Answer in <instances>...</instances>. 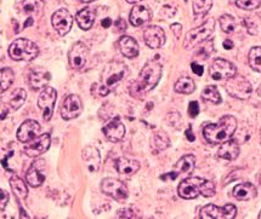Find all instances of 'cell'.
<instances>
[{"mask_svg":"<svg viewBox=\"0 0 261 219\" xmlns=\"http://www.w3.org/2000/svg\"><path fill=\"white\" fill-rule=\"evenodd\" d=\"M236 129H237V120L234 119V116L226 115L216 123L206 125L203 129V136L210 144H221L231 139Z\"/></svg>","mask_w":261,"mask_h":219,"instance_id":"obj_1","label":"cell"},{"mask_svg":"<svg viewBox=\"0 0 261 219\" xmlns=\"http://www.w3.org/2000/svg\"><path fill=\"white\" fill-rule=\"evenodd\" d=\"M162 66L157 61H149L145 65L142 71L140 72L138 80L133 84L132 95L140 96L146 92L153 90L161 80Z\"/></svg>","mask_w":261,"mask_h":219,"instance_id":"obj_2","label":"cell"},{"mask_svg":"<svg viewBox=\"0 0 261 219\" xmlns=\"http://www.w3.org/2000/svg\"><path fill=\"white\" fill-rule=\"evenodd\" d=\"M39 55V47L33 41L20 38L9 47V56L14 61H32Z\"/></svg>","mask_w":261,"mask_h":219,"instance_id":"obj_3","label":"cell"},{"mask_svg":"<svg viewBox=\"0 0 261 219\" xmlns=\"http://www.w3.org/2000/svg\"><path fill=\"white\" fill-rule=\"evenodd\" d=\"M214 29L215 21L213 20V18H209V20H206L205 23H203L202 26L190 30L189 33L186 34V39L184 41L185 49L191 50L197 45H199V44H202L203 41L208 40L209 38L213 36V33H214Z\"/></svg>","mask_w":261,"mask_h":219,"instance_id":"obj_4","label":"cell"},{"mask_svg":"<svg viewBox=\"0 0 261 219\" xmlns=\"http://www.w3.org/2000/svg\"><path fill=\"white\" fill-rule=\"evenodd\" d=\"M128 67L122 62H111L107 65L102 73V84L100 86L107 88L111 92V88L116 86L119 81L128 75Z\"/></svg>","mask_w":261,"mask_h":219,"instance_id":"obj_5","label":"cell"},{"mask_svg":"<svg viewBox=\"0 0 261 219\" xmlns=\"http://www.w3.org/2000/svg\"><path fill=\"white\" fill-rule=\"evenodd\" d=\"M226 91L232 97L238 98V100H247L251 95V84L247 80L246 78L241 77V75H233V77L228 78L225 84Z\"/></svg>","mask_w":261,"mask_h":219,"instance_id":"obj_6","label":"cell"},{"mask_svg":"<svg viewBox=\"0 0 261 219\" xmlns=\"http://www.w3.org/2000/svg\"><path fill=\"white\" fill-rule=\"evenodd\" d=\"M206 179L199 178V177H190V178L184 179L180 183L177 193L182 199L192 200L196 199L199 194H202Z\"/></svg>","mask_w":261,"mask_h":219,"instance_id":"obj_7","label":"cell"},{"mask_svg":"<svg viewBox=\"0 0 261 219\" xmlns=\"http://www.w3.org/2000/svg\"><path fill=\"white\" fill-rule=\"evenodd\" d=\"M101 190L117 201H124L129 196L125 184L117 178H105L101 182Z\"/></svg>","mask_w":261,"mask_h":219,"instance_id":"obj_8","label":"cell"},{"mask_svg":"<svg viewBox=\"0 0 261 219\" xmlns=\"http://www.w3.org/2000/svg\"><path fill=\"white\" fill-rule=\"evenodd\" d=\"M57 98V92L54 87L46 86L41 91L39 98H38V107L43 112V117L45 121H50L54 114V108H55Z\"/></svg>","mask_w":261,"mask_h":219,"instance_id":"obj_9","label":"cell"},{"mask_svg":"<svg viewBox=\"0 0 261 219\" xmlns=\"http://www.w3.org/2000/svg\"><path fill=\"white\" fill-rule=\"evenodd\" d=\"M89 58V49L82 41L73 44L68 52V61L69 65L75 71H81L82 68H84V66L87 65Z\"/></svg>","mask_w":261,"mask_h":219,"instance_id":"obj_10","label":"cell"},{"mask_svg":"<svg viewBox=\"0 0 261 219\" xmlns=\"http://www.w3.org/2000/svg\"><path fill=\"white\" fill-rule=\"evenodd\" d=\"M46 178V163L43 159L33 161L26 173L27 183L33 188L40 186Z\"/></svg>","mask_w":261,"mask_h":219,"instance_id":"obj_11","label":"cell"},{"mask_svg":"<svg viewBox=\"0 0 261 219\" xmlns=\"http://www.w3.org/2000/svg\"><path fill=\"white\" fill-rule=\"evenodd\" d=\"M83 112L82 100L77 95H69L65 98L61 106V116L65 120H72L79 116Z\"/></svg>","mask_w":261,"mask_h":219,"instance_id":"obj_12","label":"cell"},{"mask_svg":"<svg viewBox=\"0 0 261 219\" xmlns=\"http://www.w3.org/2000/svg\"><path fill=\"white\" fill-rule=\"evenodd\" d=\"M236 74V67L233 63L226 61L224 58L215 59L210 68V77L214 80H224L233 77Z\"/></svg>","mask_w":261,"mask_h":219,"instance_id":"obj_13","label":"cell"},{"mask_svg":"<svg viewBox=\"0 0 261 219\" xmlns=\"http://www.w3.org/2000/svg\"><path fill=\"white\" fill-rule=\"evenodd\" d=\"M51 22L54 28L60 36H66L73 26V17L67 9H60V10L54 12Z\"/></svg>","mask_w":261,"mask_h":219,"instance_id":"obj_14","label":"cell"},{"mask_svg":"<svg viewBox=\"0 0 261 219\" xmlns=\"http://www.w3.org/2000/svg\"><path fill=\"white\" fill-rule=\"evenodd\" d=\"M102 131L108 141L117 143L122 141L124 136H125V126H124V123L122 122V120H120V117L116 116L114 119L111 120L106 126H105Z\"/></svg>","mask_w":261,"mask_h":219,"instance_id":"obj_15","label":"cell"},{"mask_svg":"<svg viewBox=\"0 0 261 219\" xmlns=\"http://www.w3.org/2000/svg\"><path fill=\"white\" fill-rule=\"evenodd\" d=\"M41 126L36 120H26L17 131V139L22 143H28L40 135Z\"/></svg>","mask_w":261,"mask_h":219,"instance_id":"obj_16","label":"cell"},{"mask_svg":"<svg viewBox=\"0 0 261 219\" xmlns=\"http://www.w3.org/2000/svg\"><path fill=\"white\" fill-rule=\"evenodd\" d=\"M144 39L146 45L151 49H159L165 43V33L161 27L149 26L144 32Z\"/></svg>","mask_w":261,"mask_h":219,"instance_id":"obj_17","label":"cell"},{"mask_svg":"<svg viewBox=\"0 0 261 219\" xmlns=\"http://www.w3.org/2000/svg\"><path fill=\"white\" fill-rule=\"evenodd\" d=\"M50 143H51V137H50L49 133L41 135L33 143L24 147V153L31 158H37L45 153L50 147Z\"/></svg>","mask_w":261,"mask_h":219,"instance_id":"obj_18","label":"cell"},{"mask_svg":"<svg viewBox=\"0 0 261 219\" xmlns=\"http://www.w3.org/2000/svg\"><path fill=\"white\" fill-rule=\"evenodd\" d=\"M152 12L148 8H146L144 5H136L134 6L132 12H130V23L135 27H140L142 24L147 23L148 21H151Z\"/></svg>","mask_w":261,"mask_h":219,"instance_id":"obj_19","label":"cell"},{"mask_svg":"<svg viewBox=\"0 0 261 219\" xmlns=\"http://www.w3.org/2000/svg\"><path fill=\"white\" fill-rule=\"evenodd\" d=\"M51 80V75L43 68H37L30 74V85L33 90L45 88L49 81Z\"/></svg>","mask_w":261,"mask_h":219,"instance_id":"obj_20","label":"cell"},{"mask_svg":"<svg viewBox=\"0 0 261 219\" xmlns=\"http://www.w3.org/2000/svg\"><path fill=\"white\" fill-rule=\"evenodd\" d=\"M119 50L123 56L128 58H135L139 55V44L134 38L129 36H123L118 41Z\"/></svg>","mask_w":261,"mask_h":219,"instance_id":"obj_21","label":"cell"},{"mask_svg":"<svg viewBox=\"0 0 261 219\" xmlns=\"http://www.w3.org/2000/svg\"><path fill=\"white\" fill-rule=\"evenodd\" d=\"M83 160H84L85 165H87L88 170L90 172H96L100 168L101 165V157L98 150L95 147H87L83 150Z\"/></svg>","mask_w":261,"mask_h":219,"instance_id":"obj_22","label":"cell"},{"mask_svg":"<svg viewBox=\"0 0 261 219\" xmlns=\"http://www.w3.org/2000/svg\"><path fill=\"white\" fill-rule=\"evenodd\" d=\"M218 155L221 159H225V160L233 161L240 155V145L236 141L228 139V141L221 143L220 148L218 150Z\"/></svg>","mask_w":261,"mask_h":219,"instance_id":"obj_23","label":"cell"},{"mask_svg":"<svg viewBox=\"0 0 261 219\" xmlns=\"http://www.w3.org/2000/svg\"><path fill=\"white\" fill-rule=\"evenodd\" d=\"M117 171L123 176H133L140 170L139 161L128 158H119L116 161Z\"/></svg>","mask_w":261,"mask_h":219,"instance_id":"obj_24","label":"cell"},{"mask_svg":"<svg viewBox=\"0 0 261 219\" xmlns=\"http://www.w3.org/2000/svg\"><path fill=\"white\" fill-rule=\"evenodd\" d=\"M256 188L251 183H242L234 186L233 196L241 201H248L256 196Z\"/></svg>","mask_w":261,"mask_h":219,"instance_id":"obj_25","label":"cell"},{"mask_svg":"<svg viewBox=\"0 0 261 219\" xmlns=\"http://www.w3.org/2000/svg\"><path fill=\"white\" fill-rule=\"evenodd\" d=\"M95 11L90 8H85L81 10L75 16L78 26L82 28L83 30H89L92 27L95 22Z\"/></svg>","mask_w":261,"mask_h":219,"instance_id":"obj_26","label":"cell"},{"mask_svg":"<svg viewBox=\"0 0 261 219\" xmlns=\"http://www.w3.org/2000/svg\"><path fill=\"white\" fill-rule=\"evenodd\" d=\"M196 165V158L193 155H185L175 164L174 171L177 174H189L192 173L195 170Z\"/></svg>","mask_w":261,"mask_h":219,"instance_id":"obj_27","label":"cell"},{"mask_svg":"<svg viewBox=\"0 0 261 219\" xmlns=\"http://www.w3.org/2000/svg\"><path fill=\"white\" fill-rule=\"evenodd\" d=\"M10 185L11 189L14 194L16 195V198L23 200L27 198L28 195V188H27V184L24 182L23 179H21L18 176H12L10 178Z\"/></svg>","mask_w":261,"mask_h":219,"instance_id":"obj_28","label":"cell"},{"mask_svg":"<svg viewBox=\"0 0 261 219\" xmlns=\"http://www.w3.org/2000/svg\"><path fill=\"white\" fill-rule=\"evenodd\" d=\"M151 145L152 149H153L154 153H159V151L164 150L170 145V139L165 135L164 132L159 131L157 133H154L153 137L151 139Z\"/></svg>","mask_w":261,"mask_h":219,"instance_id":"obj_29","label":"cell"},{"mask_svg":"<svg viewBox=\"0 0 261 219\" xmlns=\"http://www.w3.org/2000/svg\"><path fill=\"white\" fill-rule=\"evenodd\" d=\"M196 90V84L192 79L189 77L180 78L179 80L175 84V91L177 93H184V95H190Z\"/></svg>","mask_w":261,"mask_h":219,"instance_id":"obj_30","label":"cell"},{"mask_svg":"<svg viewBox=\"0 0 261 219\" xmlns=\"http://www.w3.org/2000/svg\"><path fill=\"white\" fill-rule=\"evenodd\" d=\"M15 80V73L11 68L0 69V91H6Z\"/></svg>","mask_w":261,"mask_h":219,"instance_id":"obj_31","label":"cell"},{"mask_svg":"<svg viewBox=\"0 0 261 219\" xmlns=\"http://www.w3.org/2000/svg\"><path fill=\"white\" fill-rule=\"evenodd\" d=\"M27 98V92L23 88H17L14 93L11 95L10 101H9V106L12 110H17L18 108L23 106V103L26 102Z\"/></svg>","mask_w":261,"mask_h":219,"instance_id":"obj_32","label":"cell"},{"mask_svg":"<svg viewBox=\"0 0 261 219\" xmlns=\"http://www.w3.org/2000/svg\"><path fill=\"white\" fill-rule=\"evenodd\" d=\"M23 10L30 15H41L44 9V2L43 0H24L23 2Z\"/></svg>","mask_w":261,"mask_h":219,"instance_id":"obj_33","label":"cell"},{"mask_svg":"<svg viewBox=\"0 0 261 219\" xmlns=\"http://www.w3.org/2000/svg\"><path fill=\"white\" fill-rule=\"evenodd\" d=\"M202 97L204 101H208V102H212L214 104L221 103V96L219 93V90L216 86H213V85H209L206 86L202 92Z\"/></svg>","mask_w":261,"mask_h":219,"instance_id":"obj_34","label":"cell"},{"mask_svg":"<svg viewBox=\"0 0 261 219\" xmlns=\"http://www.w3.org/2000/svg\"><path fill=\"white\" fill-rule=\"evenodd\" d=\"M249 66L251 67V69L257 73H261V47L260 46H255L250 50L249 52Z\"/></svg>","mask_w":261,"mask_h":219,"instance_id":"obj_35","label":"cell"},{"mask_svg":"<svg viewBox=\"0 0 261 219\" xmlns=\"http://www.w3.org/2000/svg\"><path fill=\"white\" fill-rule=\"evenodd\" d=\"M213 6V0H193V12L196 16H204Z\"/></svg>","mask_w":261,"mask_h":219,"instance_id":"obj_36","label":"cell"},{"mask_svg":"<svg viewBox=\"0 0 261 219\" xmlns=\"http://www.w3.org/2000/svg\"><path fill=\"white\" fill-rule=\"evenodd\" d=\"M219 213H220V207L210 204L200 209L199 217L202 219H219Z\"/></svg>","mask_w":261,"mask_h":219,"instance_id":"obj_37","label":"cell"},{"mask_svg":"<svg viewBox=\"0 0 261 219\" xmlns=\"http://www.w3.org/2000/svg\"><path fill=\"white\" fill-rule=\"evenodd\" d=\"M221 29L225 33H233L236 29V20L231 15H222L220 17Z\"/></svg>","mask_w":261,"mask_h":219,"instance_id":"obj_38","label":"cell"},{"mask_svg":"<svg viewBox=\"0 0 261 219\" xmlns=\"http://www.w3.org/2000/svg\"><path fill=\"white\" fill-rule=\"evenodd\" d=\"M237 214V208L234 205H225L224 207H220V213H219V219H233Z\"/></svg>","mask_w":261,"mask_h":219,"instance_id":"obj_39","label":"cell"},{"mask_svg":"<svg viewBox=\"0 0 261 219\" xmlns=\"http://www.w3.org/2000/svg\"><path fill=\"white\" fill-rule=\"evenodd\" d=\"M236 5L243 10H255L261 5V0H236Z\"/></svg>","mask_w":261,"mask_h":219,"instance_id":"obj_40","label":"cell"},{"mask_svg":"<svg viewBox=\"0 0 261 219\" xmlns=\"http://www.w3.org/2000/svg\"><path fill=\"white\" fill-rule=\"evenodd\" d=\"M215 192H216L215 184L213 182H210V180H206L204 189H203V192H202V195L204 196V198H212V196H214Z\"/></svg>","mask_w":261,"mask_h":219,"instance_id":"obj_41","label":"cell"},{"mask_svg":"<svg viewBox=\"0 0 261 219\" xmlns=\"http://www.w3.org/2000/svg\"><path fill=\"white\" fill-rule=\"evenodd\" d=\"M212 52H213V40H209L208 43H205V45L203 46L202 49H199L198 55L202 56L203 59H205L208 58Z\"/></svg>","mask_w":261,"mask_h":219,"instance_id":"obj_42","label":"cell"},{"mask_svg":"<svg viewBox=\"0 0 261 219\" xmlns=\"http://www.w3.org/2000/svg\"><path fill=\"white\" fill-rule=\"evenodd\" d=\"M9 202V194L5 190L0 189V212L4 211Z\"/></svg>","mask_w":261,"mask_h":219,"instance_id":"obj_43","label":"cell"},{"mask_svg":"<svg viewBox=\"0 0 261 219\" xmlns=\"http://www.w3.org/2000/svg\"><path fill=\"white\" fill-rule=\"evenodd\" d=\"M117 217H119V218H135L136 214H134L133 209L124 208V209H120V211H118Z\"/></svg>","mask_w":261,"mask_h":219,"instance_id":"obj_44","label":"cell"},{"mask_svg":"<svg viewBox=\"0 0 261 219\" xmlns=\"http://www.w3.org/2000/svg\"><path fill=\"white\" fill-rule=\"evenodd\" d=\"M198 114H199V106L198 103L193 101V102H191L189 104V115L191 117H196Z\"/></svg>","mask_w":261,"mask_h":219,"instance_id":"obj_45","label":"cell"},{"mask_svg":"<svg viewBox=\"0 0 261 219\" xmlns=\"http://www.w3.org/2000/svg\"><path fill=\"white\" fill-rule=\"evenodd\" d=\"M171 32L174 33V36L179 39V38L181 37V32H182V26H181L180 23H174L171 24Z\"/></svg>","mask_w":261,"mask_h":219,"instance_id":"obj_46","label":"cell"},{"mask_svg":"<svg viewBox=\"0 0 261 219\" xmlns=\"http://www.w3.org/2000/svg\"><path fill=\"white\" fill-rule=\"evenodd\" d=\"M191 67H192V71L196 75H198V77H202L203 73H204V68H203V66L198 65V63H192Z\"/></svg>","mask_w":261,"mask_h":219,"instance_id":"obj_47","label":"cell"},{"mask_svg":"<svg viewBox=\"0 0 261 219\" xmlns=\"http://www.w3.org/2000/svg\"><path fill=\"white\" fill-rule=\"evenodd\" d=\"M114 26L117 28V32H119V33H122V32H125L126 29V22L123 20V18H119L116 23H114Z\"/></svg>","mask_w":261,"mask_h":219,"instance_id":"obj_48","label":"cell"},{"mask_svg":"<svg viewBox=\"0 0 261 219\" xmlns=\"http://www.w3.org/2000/svg\"><path fill=\"white\" fill-rule=\"evenodd\" d=\"M177 176H179V174H177L176 172H171V173H167V174H164V176H162L161 178L162 179H164V180H167V179H171V180H174V179H176L177 178Z\"/></svg>","mask_w":261,"mask_h":219,"instance_id":"obj_49","label":"cell"},{"mask_svg":"<svg viewBox=\"0 0 261 219\" xmlns=\"http://www.w3.org/2000/svg\"><path fill=\"white\" fill-rule=\"evenodd\" d=\"M185 135H186V138L189 139L190 142H193L196 139V137H195V135H193V132H192V128H189L186 130V132H185Z\"/></svg>","mask_w":261,"mask_h":219,"instance_id":"obj_50","label":"cell"},{"mask_svg":"<svg viewBox=\"0 0 261 219\" xmlns=\"http://www.w3.org/2000/svg\"><path fill=\"white\" fill-rule=\"evenodd\" d=\"M101 26L103 28H110L112 26V20H111V18H105V20L101 22Z\"/></svg>","mask_w":261,"mask_h":219,"instance_id":"obj_51","label":"cell"},{"mask_svg":"<svg viewBox=\"0 0 261 219\" xmlns=\"http://www.w3.org/2000/svg\"><path fill=\"white\" fill-rule=\"evenodd\" d=\"M224 47L226 50H231L233 49V43L231 40H225L224 41Z\"/></svg>","mask_w":261,"mask_h":219,"instance_id":"obj_52","label":"cell"},{"mask_svg":"<svg viewBox=\"0 0 261 219\" xmlns=\"http://www.w3.org/2000/svg\"><path fill=\"white\" fill-rule=\"evenodd\" d=\"M125 2H128L129 4H138V3L144 2V0H125Z\"/></svg>","mask_w":261,"mask_h":219,"instance_id":"obj_53","label":"cell"},{"mask_svg":"<svg viewBox=\"0 0 261 219\" xmlns=\"http://www.w3.org/2000/svg\"><path fill=\"white\" fill-rule=\"evenodd\" d=\"M83 3H91V2H94V0H82Z\"/></svg>","mask_w":261,"mask_h":219,"instance_id":"obj_54","label":"cell"},{"mask_svg":"<svg viewBox=\"0 0 261 219\" xmlns=\"http://www.w3.org/2000/svg\"><path fill=\"white\" fill-rule=\"evenodd\" d=\"M259 219H261V212H260V214H259Z\"/></svg>","mask_w":261,"mask_h":219,"instance_id":"obj_55","label":"cell"},{"mask_svg":"<svg viewBox=\"0 0 261 219\" xmlns=\"http://www.w3.org/2000/svg\"><path fill=\"white\" fill-rule=\"evenodd\" d=\"M259 182H260V184H261V176H260V178H259Z\"/></svg>","mask_w":261,"mask_h":219,"instance_id":"obj_56","label":"cell"}]
</instances>
